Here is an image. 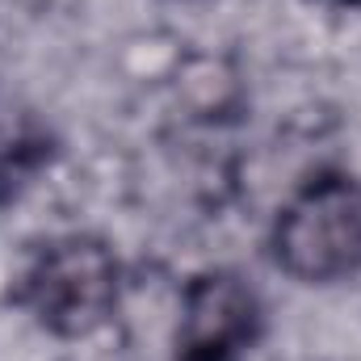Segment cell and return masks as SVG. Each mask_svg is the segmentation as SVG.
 <instances>
[{"label":"cell","mask_w":361,"mask_h":361,"mask_svg":"<svg viewBox=\"0 0 361 361\" xmlns=\"http://www.w3.org/2000/svg\"><path fill=\"white\" fill-rule=\"evenodd\" d=\"M13 302L55 341H89L118 315L122 261L92 231L51 235L17 273Z\"/></svg>","instance_id":"1"},{"label":"cell","mask_w":361,"mask_h":361,"mask_svg":"<svg viewBox=\"0 0 361 361\" xmlns=\"http://www.w3.org/2000/svg\"><path fill=\"white\" fill-rule=\"evenodd\" d=\"M265 336V302L252 277L214 265L197 269L177 307L173 357L177 361H248Z\"/></svg>","instance_id":"3"},{"label":"cell","mask_w":361,"mask_h":361,"mask_svg":"<svg viewBox=\"0 0 361 361\" xmlns=\"http://www.w3.org/2000/svg\"><path fill=\"white\" fill-rule=\"evenodd\" d=\"M319 4H328V8H361V0H319Z\"/></svg>","instance_id":"4"},{"label":"cell","mask_w":361,"mask_h":361,"mask_svg":"<svg viewBox=\"0 0 361 361\" xmlns=\"http://www.w3.org/2000/svg\"><path fill=\"white\" fill-rule=\"evenodd\" d=\"M273 265L298 286H332L361 273V177L319 173L273 214Z\"/></svg>","instance_id":"2"}]
</instances>
